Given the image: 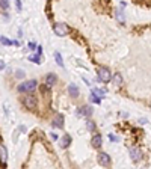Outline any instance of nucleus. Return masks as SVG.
<instances>
[{
  "label": "nucleus",
  "mask_w": 151,
  "mask_h": 169,
  "mask_svg": "<svg viewBox=\"0 0 151 169\" xmlns=\"http://www.w3.org/2000/svg\"><path fill=\"white\" fill-rule=\"evenodd\" d=\"M23 104H24L29 110L37 109V97H33V95H27V97H24V98H23Z\"/></svg>",
  "instance_id": "4"
},
{
  "label": "nucleus",
  "mask_w": 151,
  "mask_h": 169,
  "mask_svg": "<svg viewBox=\"0 0 151 169\" xmlns=\"http://www.w3.org/2000/svg\"><path fill=\"white\" fill-rule=\"evenodd\" d=\"M70 144H71V136L70 135H64L62 139H60V147L62 148H68Z\"/></svg>",
  "instance_id": "11"
},
{
  "label": "nucleus",
  "mask_w": 151,
  "mask_h": 169,
  "mask_svg": "<svg viewBox=\"0 0 151 169\" xmlns=\"http://www.w3.org/2000/svg\"><path fill=\"white\" fill-rule=\"evenodd\" d=\"M55 59H56V64L59 65V67H64V60H62V56H60V53H55Z\"/></svg>",
  "instance_id": "17"
},
{
  "label": "nucleus",
  "mask_w": 151,
  "mask_h": 169,
  "mask_svg": "<svg viewBox=\"0 0 151 169\" xmlns=\"http://www.w3.org/2000/svg\"><path fill=\"white\" fill-rule=\"evenodd\" d=\"M50 135H51V139H58V135H56V133H50Z\"/></svg>",
  "instance_id": "25"
},
{
  "label": "nucleus",
  "mask_w": 151,
  "mask_h": 169,
  "mask_svg": "<svg viewBox=\"0 0 151 169\" xmlns=\"http://www.w3.org/2000/svg\"><path fill=\"white\" fill-rule=\"evenodd\" d=\"M3 68H5V62H3V60H0V71H2Z\"/></svg>",
  "instance_id": "24"
},
{
  "label": "nucleus",
  "mask_w": 151,
  "mask_h": 169,
  "mask_svg": "<svg viewBox=\"0 0 151 169\" xmlns=\"http://www.w3.org/2000/svg\"><path fill=\"white\" fill-rule=\"evenodd\" d=\"M39 89H41L42 95H46L47 98H48V97H50V89H48V86H47V85H42V86H39Z\"/></svg>",
  "instance_id": "15"
},
{
  "label": "nucleus",
  "mask_w": 151,
  "mask_h": 169,
  "mask_svg": "<svg viewBox=\"0 0 151 169\" xmlns=\"http://www.w3.org/2000/svg\"><path fill=\"white\" fill-rule=\"evenodd\" d=\"M29 47H30V48H35L37 46H35V42H30V44H29Z\"/></svg>",
  "instance_id": "26"
},
{
  "label": "nucleus",
  "mask_w": 151,
  "mask_h": 169,
  "mask_svg": "<svg viewBox=\"0 0 151 169\" xmlns=\"http://www.w3.org/2000/svg\"><path fill=\"white\" fill-rule=\"evenodd\" d=\"M37 80H27V82H24L21 85H18V91L20 92H32L33 89H37Z\"/></svg>",
  "instance_id": "1"
},
{
  "label": "nucleus",
  "mask_w": 151,
  "mask_h": 169,
  "mask_svg": "<svg viewBox=\"0 0 151 169\" xmlns=\"http://www.w3.org/2000/svg\"><path fill=\"white\" fill-rule=\"evenodd\" d=\"M15 76H17V77H20V79H21V77L24 76V71H23V69H17V74H15Z\"/></svg>",
  "instance_id": "23"
},
{
  "label": "nucleus",
  "mask_w": 151,
  "mask_h": 169,
  "mask_svg": "<svg viewBox=\"0 0 151 169\" xmlns=\"http://www.w3.org/2000/svg\"><path fill=\"white\" fill-rule=\"evenodd\" d=\"M46 82H47V86H53L56 82H58V77H56V74H48L47 76V79H46Z\"/></svg>",
  "instance_id": "13"
},
{
  "label": "nucleus",
  "mask_w": 151,
  "mask_h": 169,
  "mask_svg": "<svg viewBox=\"0 0 151 169\" xmlns=\"http://www.w3.org/2000/svg\"><path fill=\"white\" fill-rule=\"evenodd\" d=\"M0 163H2V166H6L8 163V151L3 144H0Z\"/></svg>",
  "instance_id": "6"
},
{
  "label": "nucleus",
  "mask_w": 151,
  "mask_h": 169,
  "mask_svg": "<svg viewBox=\"0 0 151 169\" xmlns=\"http://www.w3.org/2000/svg\"><path fill=\"white\" fill-rule=\"evenodd\" d=\"M91 144H92V147L94 148H100L101 145H103V139H101V135H94V137H92V140H91Z\"/></svg>",
  "instance_id": "8"
},
{
  "label": "nucleus",
  "mask_w": 151,
  "mask_h": 169,
  "mask_svg": "<svg viewBox=\"0 0 151 169\" xmlns=\"http://www.w3.org/2000/svg\"><path fill=\"white\" fill-rule=\"evenodd\" d=\"M53 30H55V33L58 35V36H65V35L70 33V27L65 23H56L55 26H53Z\"/></svg>",
  "instance_id": "2"
},
{
  "label": "nucleus",
  "mask_w": 151,
  "mask_h": 169,
  "mask_svg": "<svg viewBox=\"0 0 151 169\" xmlns=\"http://www.w3.org/2000/svg\"><path fill=\"white\" fill-rule=\"evenodd\" d=\"M95 97H98V98H100V97H103L104 95V91H101V89H94V92H92Z\"/></svg>",
  "instance_id": "21"
},
{
  "label": "nucleus",
  "mask_w": 151,
  "mask_h": 169,
  "mask_svg": "<svg viewBox=\"0 0 151 169\" xmlns=\"http://www.w3.org/2000/svg\"><path fill=\"white\" fill-rule=\"evenodd\" d=\"M91 101H92V103H97V104H100V103H101V98H98V97H95L94 94H91Z\"/></svg>",
  "instance_id": "22"
},
{
  "label": "nucleus",
  "mask_w": 151,
  "mask_h": 169,
  "mask_svg": "<svg viewBox=\"0 0 151 169\" xmlns=\"http://www.w3.org/2000/svg\"><path fill=\"white\" fill-rule=\"evenodd\" d=\"M53 126H55V127H59V128L64 127V115L58 113L56 116H55V119H53Z\"/></svg>",
  "instance_id": "9"
},
{
  "label": "nucleus",
  "mask_w": 151,
  "mask_h": 169,
  "mask_svg": "<svg viewBox=\"0 0 151 169\" xmlns=\"http://www.w3.org/2000/svg\"><path fill=\"white\" fill-rule=\"evenodd\" d=\"M68 92H70V95L73 97V98H77V97H79V88L74 83H71L68 86Z\"/></svg>",
  "instance_id": "10"
},
{
  "label": "nucleus",
  "mask_w": 151,
  "mask_h": 169,
  "mask_svg": "<svg viewBox=\"0 0 151 169\" xmlns=\"http://www.w3.org/2000/svg\"><path fill=\"white\" fill-rule=\"evenodd\" d=\"M80 110H82L83 115H86V116H91V115H92V107H91V106H83Z\"/></svg>",
  "instance_id": "14"
},
{
  "label": "nucleus",
  "mask_w": 151,
  "mask_h": 169,
  "mask_svg": "<svg viewBox=\"0 0 151 169\" xmlns=\"http://www.w3.org/2000/svg\"><path fill=\"white\" fill-rule=\"evenodd\" d=\"M29 60L35 62V64H41V56L39 55H32V56H29Z\"/></svg>",
  "instance_id": "18"
},
{
  "label": "nucleus",
  "mask_w": 151,
  "mask_h": 169,
  "mask_svg": "<svg viewBox=\"0 0 151 169\" xmlns=\"http://www.w3.org/2000/svg\"><path fill=\"white\" fill-rule=\"evenodd\" d=\"M97 76H98V80H101V82H109V80L112 79V74L109 68L106 67H100L98 69H97Z\"/></svg>",
  "instance_id": "3"
},
{
  "label": "nucleus",
  "mask_w": 151,
  "mask_h": 169,
  "mask_svg": "<svg viewBox=\"0 0 151 169\" xmlns=\"http://www.w3.org/2000/svg\"><path fill=\"white\" fill-rule=\"evenodd\" d=\"M0 8H2V9H8V8H9V2H8V0H2V2H0Z\"/></svg>",
  "instance_id": "20"
},
{
  "label": "nucleus",
  "mask_w": 151,
  "mask_h": 169,
  "mask_svg": "<svg viewBox=\"0 0 151 169\" xmlns=\"http://www.w3.org/2000/svg\"><path fill=\"white\" fill-rule=\"evenodd\" d=\"M86 127H88V130H89V131H94L95 130V124L92 121H86Z\"/></svg>",
  "instance_id": "19"
},
{
  "label": "nucleus",
  "mask_w": 151,
  "mask_h": 169,
  "mask_svg": "<svg viewBox=\"0 0 151 169\" xmlns=\"http://www.w3.org/2000/svg\"><path fill=\"white\" fill-rule=\"evenodd\" d=\"M0 42H2L3 46H18V41H11L6 36H0Z\"/></svg>",
  "instance_id": "12"
},
{
  "label": "nucleus",
  "mask_w": 151,
  "mask_h": 169,
  "mask_svg": "<svg viewBox=\"0 0 151 169\" xmlns=\"http://www.w3.org/2000/svg\"><path fill=\"white\" fill-rule=\"evenodd\" d=\"M130 157L135 160V162H139V160L142 158V151L136 147H131L130 148Z\"/></svg>",
  "instance_id": "7"
},
{
  "label": "nucleus",
  "mask_w": 151,
  "mask_h": 169,
  "mask_svg": "<svg viewBox=\"0 0 151 169\" xmlns=\"http://www.w3.org/2000/svg\"><path fill=\"white\" fill-rule=\"evenodd\" d=\"M113 83H115V86H119V85L122 83V77H121V74H115V76H113Z\"/></svg>",
  "instance_id": "16"
},
{
  "label": "nucleus",
  "mask_w": 151,
  "mask_h": 169,
  "mask_svg": "<svg viewBox=\"0 0 151 169\" xmlns=\"http://www.w3.org/2000/svg\"><path fill=\"white\" fill-rule=\"evenodd\" d=\"M97 162H98V165H101V166H107L110 163V157L106 153H100L98 157H97Z\"/></svg>",
  "instance_id": "5"
}]
</instances>
